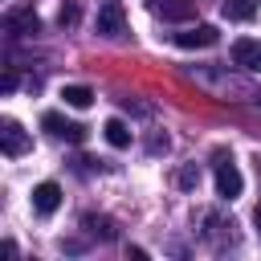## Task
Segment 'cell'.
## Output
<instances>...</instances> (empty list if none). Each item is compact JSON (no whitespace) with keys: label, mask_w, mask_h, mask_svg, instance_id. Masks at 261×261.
<instances>
[{"label":"cell","mask_w":261,"mask_h":261,"mask_svg":"<svg viewBox=\"0 0 261 261\" xmlns=\"http://www.w3.org/2000/svg\"><path fill=\"white\" fill-rule=\"evenodd\" d=\"M41 126H45L53 139L86 143V126H82V122H69V118H65V114H57V110H45V114H41Z\"/></svg>","instance_id":"cell-1"},{"label":"cell","mask_w":261,"mask_h":261,"mask_svg":"<svg viewBox=\"0 0 261 261\" xmlns=\"http://www.w3.org/2000/svg\"><path fill=\"white\" fill-rule=\"evenodd\" d=\"M98 33H102V37H122V33H126V12H122L118 0H106V4L98 8Z\"/></svg>","instance_id":"cell-2"},{"label":"cell","mask_w":261,"mask_h":261,"mask_svg":"<svg viewBox=\"0 0 261 261\" xmlns=\"http://www.w3.org/2000/svg\"><path fill=\"white\" fill-rule=\"evenodd\" d=\"M0 147H4L8 159H16V155L29 151V135H24V126H20L16 118H4V122H0Z\"/></svg>","instance_id":"cell-3"},{"label":"cell","mask_w":261,"mask_h":261,"mask_svg":"<svg viewBox=\"0 0 261 261\" xmlns=\"http://www.w3.org/2000/svg\"><path fill=\"white\" fill-rule=\"evenodd\" d=\"M232 65H241V69H249V73H261V41L237 37V41H232Z\"/></svg>","instance_id":"cell-4"},{"label":"cell","mask_w":261,"mask_h":261,"mask_svg":"<svg viewBox=\"0 0 261 261\" xmlns=\"http://www.w3.org/2000/svg\"><path fill=\"white\" fill-rule=\"evenodd\" d=\"M241 188H245V179H241L237 163H232V159H220V163H216V192H220L224 200H237Z\"/></svg>","instance_id":"cell-5"},{"label":"cell","mask_w":261,"mask_h":261,"mask_svg":"<svg viewBox=\"0 0 261 261\" xmlns=\"http://www.w3.org/2000/svg\"><path fill=\"white\" fill-rule=\"evenodd\" d=\"M4 29H8L12 37H33V33H41V16H37L33 8H12V12L4 16Z\"/></svg>","instance_id":"cell-6"},{"label":"cell","mask_w":261,"mask_h":261,"mask_svg":"<svg viewBox=\"0 0 261 261\" xmlns=\"http://www.w3.org/2000/svg\"><path fill=\"white\" fill-rule=\"evenodd\" d=\"M216 24H196V29H188V33H175V45L179 49H208V45H216Z\"/></svg>","instance_id":"cell-7"},{"label":"cell","mask_w":261,"mask_h":261,"mask_svg":"<svg viewBox=\"0 0 261 261\" xmlns=\"http://www.w3.org/2000/svg\"><path fill=\"white\" fill-rule=\"evenodd\" d=\"M57 204H61V188H57L53 179H45V184H37V188H33V208H37L41 216H53V212H57Z\"/></svg>","instance_id":"cell-8"},{"label":"cell","mask_w":261,"mask_h":261,"mask_svg":"<svg viewBox=\"0 0 261 261\" xmlns=\"http://www.w3.org/2000/svg\"><path fill=\"white\" fill-rule=\"evenodd\" d=\"M155 12L163 16V20H192L196 16V0H155Z\"/></svg>","instance_id":"cell-9"},{"label":"cell","mask_w":261,"mask_h":261,"mask_svg":"<svg viewBox=\"0 0 261 261\" xmlns=\"http://www.w3.org/2000/svg\"><path fill=\"white\" fill-rule=\"evenodd\" d=\"M257 4H261V0H224L220 12H224L228 20H253V16H257Z\"/></svg>","instance_id":"cell-10"},{"label":"cell","mask_w":261,"mask_h":261,"mask_svg":"<svg viewBox=\"0 0 261 261\" xmlns=\"http://www.w3.org/2000/svg\"><path fill=\"white\" fill-rule=\"evenodd\" d=\"M102 135H106V143H110V147H130V126H126L122 118H106Z\"/></svg>","instance_id":"cell-11"},{"label":"cell","mask_w":261,"mask_h":261,"mask_svg":"<svg viewBox=\"0 0 261 261\" xmlns=\"http://www.w3.org/2000/svg\"><path fill=\"white\" fill-rule=\"evenodd\" d=\"M61 98H65V106L86 110V106L94 102V90H90V86H65V90H61Z\"/></svg>","instance_id":"cell-12"},{"label":"cell","mask_w":261,"mask_h":261,"mask_svg":"<svg viewBox=\"0 0 261 261\" xmlns=\"http://www.w3.org/2000/svg\"><path fill=\"white\" fill-rule=\"evenodd\" d=\"M82 228H90V232L102 237V241L114 237V220H110V216H94V212H90V216H82Z\"/></svg>","instance_id":"cell-13"},{"label":"cell","mask_w":261,"mask_h":261,"mask_svg":"<svg viewBox=\"0 0 261 261\" xmlns=\"http://www.w3.org/2000/svg\"><path fill=\"white\" fill-rule=\"evenodd\" d=\"M175 184H179V188H196V184H200V167H196V163H188V167L175 175Z\"/></svg>","instance_id":"cell-14"},{"label":"cell","mask_w":261,"mask_h":261,"mask_svg":"<svg viewBox=\"0 0 261 261\" xmlns=\"http://www.w3.org/2000/svg\"><path fill=\"white\" fill-rule=\"evenodd\" d=\"M57 20H61V29H65V24H73V20H77V8H73V4H65V8H61V16H57Z\"/></svg>","instance_id":"cell-15"},{"label":"cell","mask_w":261,"mask_h":261,"mask_svg":"<svg viewBox=\"0 0 261 261\" xmlns=\"http://www.w3.org/2000/svg\"><path fill=\"white\" fill-rule=\"evenodd\" d=\"M0 90H4V94H12V90H16V73H12V69L0 77Z\"/></svg>","instance_id":"cell-16"},{"label":"cell","mask_w":261,"mask_h":261,"mask_svg":"<svg viewBox=\"0 0 261 261\" xmlns=\"http://www.w3.org/2000/svg\"><path fill=\"white\" fill-rule=\"evenodd\" d=\"M253 220H257V237H261V204H257V212H253Z\"/></svg>","instance_id":"cell-17"}]
</instances>
